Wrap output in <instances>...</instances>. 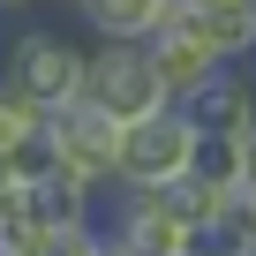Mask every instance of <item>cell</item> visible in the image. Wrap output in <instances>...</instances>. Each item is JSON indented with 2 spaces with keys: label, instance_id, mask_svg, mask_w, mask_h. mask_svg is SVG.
I'll list each match as a JSON object with an SVG mask.
<instances>
[{
  "label": "cell",
  "instance_id": "obj_9",
  "mask_svg": "<svg viewBox=\"0 0 256 256\" xmlns=\"http://www.w3.org/2000/svg\"><path fill=\"white\" fill-rule=\"evenodd\" d=\"M174 16V0H76L83 38H151Z\"/></svg>",
  "mask_w": 256,
  "mask_h": 256
},
{
  "label": "cell",
  "instance_id": "obj_5",
  "mask_svg": "<svg viewBox=\"0 0 256 256\" xmlns=\"http://www.w3.org/2000/svg\"><path fill=\"white\" fill-rule=\"evenodd\" d=\"M113 218H98L120 256H188V211L166 196V188H113Z\"/></svg>",
  "mask_w": 256,
  "mask_h": 256
},
{
  "label": "cell",
  "instance_id": "obj_14",
  "mask_svg": "<svg viewBox=\"0 0 256 256\" xmlns=\"http://www.w3.org/2000/svg\"><path fill=\"white\" fill-rule=\"evenodd\" d=\"M234 211H241V226H248V248H256V196H234Z\"/></svg>",
  "mask_w": 256,
  "mask_h": 256
},
{
  "label": "cell",
  "instance_id": "obj_12",
  "mask_svg": "<svg viewBox=\"0 0 256 256\" xmlns=\"http://www.w3.org/2000/svg\"><path fill=\"white\" fill-rule=\"evenodd\" d=\"M23 174H30V158H23V151H0V204L23 188Z\"/></svg>",
  "mask_w": 256,
  "mask_h": 256
},
{
  "label": "cell",
  "instance_id": "obj_2",
  "mask_svg": "<svg viewBox=\"0 0 256 256\" xmlns=\"http://www.w3.org/2000/svg\"><path fill=\"white\" fill-rule=\"evenodd\" d=\"M188 151H196V120H188L181 98H166V106H151L144 120H128L113 188H174V181L188 174Z\"/></svg>",
  "mask_w": 256,
  "mask_h": 256
},
{
  "label": "cell",
  "instance_id": "obj_16",
  "mask_svg": "<svg viewBox=\"0 0 256 256\" xmlns=\"http://www.w3.org/2000/svg\"><path fill=\"white\" fill-rule=\"evenodd\" d=\"M23 8H38V0H0V16H23Z\"/></svg>",
  "mask_w": 256,
  "mask_h": 256
},
{
  "label": "cell",
  "instance_id": "obj_10",
  "mask_svg": "<svg viewBox=\"0 0 256 256\" xmlns=\"http://www.w3.org/2000/svg\"><path fill=\"white\" fill-rule=\"evenodd\" d=\"M188 256H256V248H248V226H241V211L226 204V211H204V218H188Z\"/></svg>",
  "mask_w": 256,
  "mask_h": 256
},
{
  "label": "cell",
  "instance_id": "obj_1",
  "mask_svg": "<svg viewBox=\"0 0 256 256\" xmlns=\"http://www.w3.org/2000/svg\"><path fill=\"white\" fill-rule=\"evenodd\" d=\"M0 76H8L16 90H30L38 106H68V98H83V83H90V38H68V30H53V23H30V30L8 38Z\"/></svg>",
  "mask_w": 256,
  "mask_h": 256
},
{
  "label": "cell",
  "instance_id": "obj_11",
  "mask_svg": "<svg viewBox=\"0 0 256 256\" xmlns=\"http://www.w3.org/2000/svg\"><path fill=\"white\" fill-rule=\"evenodd\" d=\"M38 248H46V226L8 196V204H0V256H38Z\"/></svg>",
  "mask_w": 256,
  "mask_h": 256
},
{
  "label": "cell",
  "instance_id": "obj_7",
  "mask_svg": "<svg viewBox=\"0 0 256 256\" xmlns=\"http://www.w3.org/2000/svg\"><path fill=\"white\" fill-rule=\"evenodd\" d=\"M98 181H83V174H68V166H38V174H23V188H16V204L46 226V234H68V226H98L106 211H98Z\"/></svg>",
  "mask_w": 256,
  "mask_h": 256
},
{
  "label": "cell",
  "instance_id": "obj_6",
  "mask_svg": "<svg viewBox=\"0 0 256 256\" xmlns=\"http://www.w3.org/2000/svg\"><path fill=\"white\" fill-rule=\"evenodd\" d=\"M181 106L196 120V136H248L256 128V60H218Z\"/></svg>",
  "mask_w": 256,
  "mask_h": 256
},
{
  "label": "cell",
  "instance_id": "obj_13",
  "mask_svg": "<svg viewBox=\"0 0 256 256\" xmlns=\"http://www.w3.org/2000/svg\"><path fill=\"white\" fill-rule=\"evenodd\" d=\"M241 196H256V128L241 136Z\"/></svg>",
  "mask_w": 256,
  "mask_h": 256
},
{
  "label": "cell",
  "instance_id": "obj_3",
  "mask_svg": "<svg viewBox=\"0 0 256 256\" xmlns=\"http://www.w3.org/2000/svg\"><path fill=\"white\" fill-rule=\"evenodd\" d=\"M120 136H128V120L106 113L98 98H68V106H46V151L53 166L113 188V166H120Z\"/></svg>",
  "mask_w": 256,
  "mask_h": 256
},
{
  "label": "cell",
  "instance_id": "obj_4",
  "mask_svg": "<svg viewBox=\"0 0 256 256\" xmlns=\"http://www.w3.org/2000/svg\"><path fill=\"white\" fill-rule=\"evenodd\" d=\"M83 98H98L120 120H144L151 106H166V83L151 68V46L144 38H90V83H83Z\"/></svg>",
  "mask_w": 256,
  "mask_h": 256
},
{
  "label": "cell",
  "instance_id": "obj_15",
  "mask_svg": "<svg viewBox=\"0 0 256 256\" xmlns=\"http://www.w3.org/2000/svg\"><path fill=\"white\" fill-rule=\"evenodd\" d=\"M90 256H120V241H113V234H98V248H90Z\"/></svg>",
  "mask_w": 256,
  "mask_h": 256
},
{
  "label": "cell",
  "instance_id": "obj_17",
  "mask_svg": "<svg viewBox=\"0 0 256 256\" xmlns=\"http://www.w3.org/2000/svg\"><path fill=\"white\" fill-rule=\"evenodd\" d=\"M68 8H76V0H68Z\"/></svg>",
  "mask_w": 256,
  "mask_h": 256
},
{
  "label": "cell",
  "instance_id": "obj_8",
  "mask_svg": "<svg viewBox=\"0 0 256 256\" xmlns=\"http://www.w3.org/2000/svg\"><path fill=\"white\" fill-rule=\"evenodd\" d=\"M144 46H151V68H158L166 98H188V90H196V83L218 68V46H211V38H204L188 16H166V23L144 38Z\"/></svg>",
  "mask_w": 256,
  "mask_h": 256
}]
</instances>
